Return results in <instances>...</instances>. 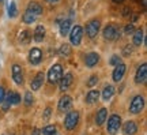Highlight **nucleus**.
I'll return each instance as SVG.
<instances>
[{"instance_id": "11", "label": "nucleus", "mask_w": 147, "mask_h": 135, "mask_svg": "<svg viewBox=\"0 0 147 135\" xmlns=\"http://www.w3.org/2000/svg\"><path fill=\"white\" fill-rule=\"evenodd\" d=\"M42 60V51L40 48H33L30 49V52H29V62L37 66V64H40V62Z\"/></svg>"}, {"instance_id": "19", "label": "nucleus", "mask_w": 147, "mask_h": 135, "mask_svg": "<svg viewBox=\"0 0 147 135\" xmlns=\"http://www.w3.org/2000/svg\"><path fill=\"white\" fill-rule=\"evenodd\" d=\"M108 119V111L106 108H101L98 112H97V116H95V123L97 126H102L105 123V120Z\"/></svg>"}, {"instance_id": "25", "label": "nucleus", "mask_w": 147, "mask_h": 135, "mask_svg": "<svg viewBox=\"0 0 147 135\" xmlns=\"http://www.w3.org/2000/svg\"><path fill=\"white\" fill-rule=\"evenodd\" d=\"M134 33H135V34H134V40H132V42H134L135 47H139V45L143 42V30L142 29H139V30H135Z\"/></svg>"}, {"instance_id": "5", "label": "nucleus", "mask_w": 147, "mask_h": 135, "mask_svg": "<svg viewBox=\"0 0 147 135\" xmlns=\"http://www.w3.org/2000/svg\"><path fill=\"white\" fill-rule=\"evenodd\" d=\"M144 108V100H143L142 96H135L134 100L131 101V105H129V112L134 115L140 113Z\"/></svg>"}, {"instance_id": "27", "label": "nucleus", "mask_w": 147, "mask_h": 135, "mask_svg": "<svg viewBox=\"0 0 147 135\" xmlns=\"http://www.w3.org/2000/svg\"><path fill=\"white\" fill-rule=\"evenodd\" d=\"M41 134L42 135H55L56 134V127L55 126H47L45 128H42L41 131Z\"/></svg>"}, {"instance_id": "29", "label": "nucleus", "mask_w": 147, "mask_h": 135, "mask_svg": "<svg viewBox=\"0 0 147 135\" xmlns=\"http://www.w3.org/2000/svg\"><path fill=\"white\" fill-rule=\"evenodd\" d=\"M59 53H61L64 56H69V55H71V47H69L68 44H64V45H61Z\"/></svg>"}, {"instance_id": "20", "label": "nucleus", "mask_w": 147, "mask_h": 135, "mask_svg": "<svg viewBox=\"0 0 147 135\" xmlns=\"http://www.w3.org/2000/svg\"><path fill=\"white\" fill-rule=\"evenodd\" d=\"M44 37H45V27L42 26V25H40V26L36 27L33 38H34V41L36 42H41L42 40H44Z\"/></svg>"}, {"instance_id": "41", "label": "nucleus", "mask_w": 147, "mask_h": 135, "mask_svg": "<svg viewBox=\"0 0 147 135\" xmlns=\"http://www.w3.org/2000/svg\"><path fill=\"white\" fill-rule=\"evenodd\" d=\"M132 21L136 22V21H138V15H134V16H132Z\"/></svg>"}, {"instance_id": "10", "label": "nucleus", "mask_w": 147, "mask_h": 135, "mask_svg": "<svg viewBox=\"0 0 147 135\" xmlns=\"http://www.w3.org/2000/svg\"><path fill=\"white\" fill-rule=\"evenodd\" d=\"M72 108V98L69 96H63L59 101V111L60 112H69Z\"/></svg>"}, {"instance_id": "30", "label": "nucleus", "mask_w": 147, "mask_h": 135, "mask_svg": "<svg viewBox=\"0 0 147 135\" xmlns=\"http://www.w3.org/2000/svg\"><path fill=\"white\" fill-rule=\"evenodd\" d=\"M132 51H134V47H132V45H125V47L123 48V56L128 57L129 55H132Z\"/></svg>"}, {"instance_id": "14", "label": "nucleus", "mask_w": 147, "mask_h": 135, "mask_svg": "<svg viewBox=\"0 0 147 135\" xmlns=\"http://www.w3.org/2000/svg\"><path fill=\"white\" fill-rule=\"evenodd\" d=\"M44 81H45V74L44 73H38L34 77V79L32 81V90H34V92H37L38 89L41 88L42 85H44Z\"/></svg>"}, {"instance_id": "8", "label": "nucleus", "mask_w": 147, "mask_h": 135, "mask_svg": "<svg viewBox=\"0 0 147 135\" xmlns=\"http://www.w3.org/2000/svg\"><path fill=\"white\" fill-rule=\"evenodd\" d=\"M125 64L124 63H119L117 66H115V70H113V75H112V78H113V81L115 82H120L121 79H123V77H124V74H125Z\"/></svg>"}, {"instance_id": "16", "label": "nucleus", "mask_w": 147, "mask_h": 135, "mask_svg": "<svg viewBox=\"0 0 147 135\" xmlns=\"http://www.w3.org/2000/svg\"><path fill=\"white\" fill-rule=\"evenodd\" d=\"M26 11L32 12L33 15L38 16V15H41V14H42V7H41V4H40V3H37V1H30V3H29V5H27V10Z\"/></svg>"}, {"instance_id": "22", "label": "nucleus", "mask_w": 147, "mask_h": 135, "mask_svg": "<svg viewBox=\"0 0 147 135\" xmlns=\"http://www.w3.org/2000/svg\"><path fill=\"white\" fill-rule=\"evenodd\" d=\"M98 97H100V92L98 90H90L87 96H86V102L87 104H94L98 101Z\"/></svg>"}, {"instance_id": "15", "label": "nucleus", "mask_w": 147, "mask_h": 135, "mask_svg": "<svg viewBox=\"0 0 147 135\" xmlns=\"http://www.w3.org/2000/svg\"><path fill=\"white\" fill-rule=\"evenodd\" d=\"M100 62V55L97 52H90L87 56H86V59H84V63H86V66L87 67H94L97 63Z\"/></svg>"}, {"instance_id": "34", "label": "nucleus", "mask_w": 147, "mask_h": 135, "mask_svg": "<svg viewBox=\"0 0 147 135\" xmlns=\"http://www.w3.org/2000/svg\"><path fill=\"white\" fill-rule=\"evenodd\" d=\"M124 31H125L127 34H132V33H134V31H135V26H134V25H127L125 27H124Z\"/></svg>"}, {"instance_id": "17", "label": "nucleus", "mask_w": 147, "mask_h": 135, "mask_svg": "<svg viewBox=\"0 0 147 135\" xmlns=\"http://www.w3.org/2000/svg\"><path fill=\"white\" fill-rule=\"evenodd\" d=\"M123 130H124V134L134 135L138 131V126H136V123H135V121L129 120V121H127L125 124L123 126Z\"/></svg>"}, {"instance_id": "21", "label": "nucleus", "mask_w": 147, "mask_h": 135, "mask_svg": "<svg viewBox=\"0 0 147 135\" xmlns=\"http://www.w3.org/2000/svg\"><path fill=\"white\" fill-rule=\"evenodd\" d=\"M18 41L21 42V44H23V45L29 44V42L32 41V33H30V30H22L19 37H18Z\"/></svg>"}, {"instance_id": "4", "label": "nucleus", "mask_w": 147, "mask_h": 135, "mask_svg": "<svg viewBox=\"0 0 147 135\" xmlns=\"http://www.w3.org/2000/svg\"><path fill=\"white\" fill-rule=\"evenodd\" d=\"M82 37H83V29L82 26H74L71 27L69 30V40H71V44L72 45H79L80 41H82Z\"/></svg>"}, {"instance_id": "32", "label": "nucleus", "mask_w": 147, "mask_h": 135, "mask_svg": "<svg viewBox=\"0 0 147 135\" xmlns=\"http://www.w3.org/2000/svg\"><path fill=\"white\" fill-rule=\"evenodd\" d=\"M97 82H98V77H97V75H93V77L89 79L87 86H89V88H93V86H95V85H97Z\"/></svg>"}, {"instance_id": "3", "label": "nucleus", "mask_w": 147, "mask_h": 135, "mask_svg": "<svg viewBox=\"0 0 147 135\" xmlns=\"http://www.w3.org/2000/svg\"><path fill=\"white\" fill-rule=\"evenodd\" d=\"M61 75H63V67L60 64H55L48 73V82L51 85H55L60 81Z\"/></svg>"}, {"instance_id": "40", "label": "nucleus", "mask_w": 147, "mask_h": 135, "mask_svg": "<svg viewBox=\"0 0 147 135\" xmlns=\"http://www.w3.org/2000/svg\"><path fill=\"white\" fill-rule=\"evenodd\" d=\"M47 1H48V3H51V4H52V3L55 4V3H57L59 0H47Z\"/></svg>"}, {"instance_id": "26", "label": "nucleus", "mask_w": 147, "mask_h": 135, "mask_svg": "<svg viewBox=\"0 0 147 135\" xmlns=\"http://www.w3.org/2000/svg\"><path fill=\"white\" fill-rule=\"evenodd\" d=\"M18 15V11H16V3L15 1H11L10 7H8V16L10 18H15Z\"/></svg>"}, {"instance_id": "2", "label": "nucleus", "mask_w": 147, "mask_h": 135, "mask_svg": "<svg viewBox=\"0 0 147 135\" xmlns=\"http://www.w3.org/2000/svg\"><path fill=\"white\" fill-rule=\"evenodd\" d=\"M79 121V112L78 111H69L67 116H65V120H64V127L65 130H74L76 126H78Z\"/></svg>"}, {"instance_id": "37", "label": "nucleus", "mask_w": 147, "mask_h": 135, "mask_svg": "<svg viewBox=\"0 0 147 135\" xmlns=\"http://www.w3.org/2000/svg\"><path fill=\"white\" fill-rule=\"evenodd\" d=\"M49 115H51V108H47L45 109V112H44V120L49 119Z\"/></svg>"}, {"instance_id": "9", "label": "nucleus", "mask_w": 147, "mask_h": 135, "mask_svg": "<svg viewBox=\"0 0 147 135\" xmlns=\"http://www.w3.org/2000/svg\"><path fill=\"white\" fill-rule=\"evenodd\" d=\"M146 78H147V64L143 63V64H140V67L138 68L136 74H135V82L138 85L144 83L146 82Z\"/></svg>"}, {"instance_id": "23", "label": "nucleus", "mask_w": 147, "mask_h": 135, "mask_svg": "<svg viewBox=\"0 0 147 135\" xmlns=\"http://www.w3.org/2000/svg\"><path fill=\"white\" fill-rule=\"evenodd\" d=\"M69 30H71V21L69 19H64L60 23V34L65 37L69 33Z\"/></svg>"}, {"instance_id": "38", "label": "nucleus", "mask_w": 147, "mask_h": 135, "mask_svg": "<svg viewBox=\"0 0 147 135\" xmlns=\"http://www.w3.org/2000/svg\"><path fill=\"white\" fill-rule=\"evenodd\" d=\"M33 135H40V130H38V128H34V130H33Z\"/></svg>"}, {"instance_id": "28", "label": "nucleus", "mask_w": 147, "mask_h": 135, "mask_svg": "<svg viewBox=\"0 0 147 135\" xmlns=\"http://www.w3.org/2000/svg\"><path fill=\"white\" fill-rule=\"evenodd\" d=\"M36 15H33L32 12H29V11H26L25 14H23V22L25 23H33V22L36 21Z\"/></svg>"}, {"instance_id": "13", "label": "nucleus", "mask_w": 147, "mask_h": 135, "mask_svg": "<svg viewBox=\"0 0 147 135\" xmlns=\"http://www.w3.org/2000/svg\"><path fill=\"white\" fill-rule=\"evenodd\" d=\"M12 79L16 85H22L23 83V73L19 64H14L12 66Z\"/></svg>"}, {"instance_id": "24", "label": "nucleus", "mask_w": 147, "mask_h": 135, "mask_svg": "<svg viewBox=\"0 0 147 135\" xmlns=\"http://www.w3.org/2000/svg\"><path fill=\"white\" fill-rule=\"evenodd\" d=\"M113 94H115V88L112 85H106L105 88H104V90H102V98L105 100V101H108V100L112 98Z\"/></svg>"}, {"instance_id": "35", "label": "nucleus", "mask_w": 147, "mask_h": 135, "mask_svg": "<svg viewBox=\"0 0 147 135\" xmlns=\"http://www.w3.org/2000/svg\"><path fill=\"white\" fill-rule=\"evenodd\" d=\"M131 8H129V7H125V8H124V10H123V15H124V18H129V16H131Z\"/></svg>"}, {"instance_id": "36", "label": "nucleus", "mask_w": 147, "mask_h": 135, "mask_svg": "<svg viewBox=\"0 0 147 135\" xmlns=\"http://www.w3.org/2000/svg\"><path fill=\"white\" fill-rule=\"evenodd\" d=\"M4 97H5V90H4V88L0 86V104L4 101Z\"/></svg>"}, {"instance_id": "33", "label": "nucleus", "mask_w": 147, "mask_h": 135, "mask_svg": "<svg viewBox=\"0 0 147 135\" xmlns=\"http://www.w3.org/2000/svg\"><path fill=\"white\" fill-rule=\"evenodd\" d=\"M121 60H120V57L117 56V55H115V56H112L110 57V64H112V66H117V64H119V63H120Z\"/></svg>"}, {"instance_id": "31", "label": "nucleus", "mask_w": 147, "mask_h": 135, "mask_svg": "<svg viewBox=\"0 0 147 135\" xmlns=\"http://www.w3.org/2000/svg\"><path fill=\"white\" fill-rule=\"evenodd\" d=\"M25 104H26L27 107H30V105L33 104V96L30 92H27V93L25 94Z\"/></svg>"}, {"instance_id": "39", "label": "nucleus", "mask_w": 147, "mask_h": 135, "mask_svg": "<svg viewBox=\"0 0 147 135\" xmlns=\"http://www.w3.org/2000/svg\"><path fill=\"white\" fill-rule=\"evenodd\" d=\"M112 1H113V3H116V4H120V3H123L124 0H112Z\"/></svg>"}, {"instance_id": "7", "label": "nucleus", "mask_w": 147, "mask_h": 135, "mask_svg": "<svg viewBox=\"0 0 147 135\" xmlns=\"http://www.w3.org/2000/svg\"><path fill=\"white\" fill-rule=\"evenodd\" d=\"M100 27H101V22L98 21V19H91V21L87 23V26H86V34H87L90 38H94V37H97V34H98Z\"/></svg>"}, {"instance_id": "1", "label": "nucleus", "mask_w": 147, "mask_h": 135, "mask_svg": "<svg viewBox=\"0 0 147 135\" xmlns=\"http://www.w3.org/2000/svg\"><path fill=\"white\" fill-rule=\"evenodd\" d=\"M102 34H104V38L108 41H116L117 38H120V29L115 23H109L105 26Z\"/></svg>"}, {"instance_id": "18", "label": "nucleus", "mask_w": 147, "mask_h": 135, "mask_svg": "<svg viewBox=\"0 0 147 135\" xmlns=\"http://www.w3.org/2000/svg\"><path fill=\"white\" fill-rule=\"evenodd\" d=\"M4 100L10 105H15V104H19V102H21V96L18 93H14V92H8L7 96L4 97Z\"/></svg>"}, {"instance_id": "6", "label": "nucleus", "mask_w": 147, "mask_h": 135, "mask_svg": "<svg viewBox=\"0 0 147 135\" xmlns=\"http://www.w3.org/2000/svg\"><path fill=\"white\" fill-rule=\"evenodd\" d=\"M120 126H121V117L119 115H112L108 120V132L109 134H116L117 131L120 130Z\"/></svg>"}, {"instance_id": "12", "label": "nucleus", "mask_w": 147, "mask_h": 135, "mask_svg": "<svg viewBox=\"0 0 147 135\" xmlns=\"http://www.w3.org/2000/svg\"><path fill=\"white\" fill-rule=\"evenodd\" d=\"M74 82V77L71 73H67L61 75V78H60V90L61 92H65V90H68L69 86L72 85Z\"/></svg>"}]
</instances>
